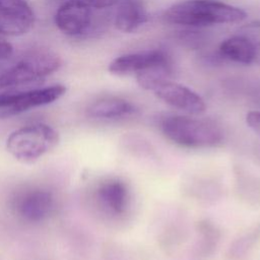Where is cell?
<instances>
[{"label":"cell","mask_w":260,"mask_h":260,"mask_svg":"<svg viewBox=\"0 0 260 260\" xmlns=\"http://www.w3.org/2000/svg\"><path fill=\"white\" fill-rule=\"evenodd\" d=\"M247 17L243 9L215 0H185L169 8L162 14L165 21L185 26H209L241 22Z\"/></svg>","instance_id":"obj_1"},{"label":"cell","mask_w":260,"mask_h":260,"mask_svg":"<svg viewBox=\"0 0 260 260\" xmlns=\"http://www.w3.org/2000/svg\"><path fill=\"white\" fill-rule=\"evenodd\" d=\"M164 136L187 148L213 147L221 143L223 134L212 122L182 115H169L160 121Z\"/></svg>","instance_id":"obj_2"},{"label":"cell","mask_w":260,"mask_h":260,"mask_svg":"<svg viewBox=\"0 0 260 260\" xmlns=\"http://www.w3.org/2000/svg\"><path fill=\"white\" fill-rule=\"evenodd\" d=\"M58 142L59 134L53 127L36 123L11 132L6 140V148L17 160L31 162L52 150Z\"/></svg>","instance_id":"obj_3"},{"label":"cell","mask_w":260,"mask_h":260,"mask_svg":"<svg viewBox=\"0 0 260 260\" xmlns=\"http://www.w3.org/2000/svg\"><path fill=\"white\" fill-rule=\"evenodd\" d=\"M60 66L61 59L54 52L45 49L30 51L17 63L0 71V89L34 83L52 74Z\"/></svg>","instance_id":"obj_4"},{"label":"cell","mask_w":260,"mask_h":260,"mask_svg":"<svg viewBox=\"0 0 260 260\" xmlns=\"http://www.w3.org/2000/svg\"><path fill=\"white\" fill-rule=\"evenodd\" d=\"M66 87L55 84L28 90H9L0 92V118H9L30 109L49 105L59 100Z\"/></svg>","instance_id":"obj_5"},{"label":"cell","mask_w":260,"mask_h":260,"mask_svg":"<svg viewBox=\"0 0 260 260\" xmlns=\"http://www.w3.org/2000/svg\"><path fill=\"white\" fill-rule=\"evenodd\" d=\"M10 205L18 218L26 222L37 223L51 215L55 207V197L46 188L25 187L12 196Z\"/></svg>","instance_id":"obj_6"},{"label":"cell","mask_w":260,"mask_h":260,"mask_svg":"<svg viewBox=\"0 0 260 260\" xmlns=\"http://www.w3.org/2000/svg\"><path fill=\"white\" fill-rule=\"evenodd\" d=\"M155 68H172L171 57L162 49L124 54L109 64V71L116 75H137Z\"/></svg>","instance_id":"obj_7"},{"label":"cell","mask_w":260,"mask_h":260,"mask_svg":"<svg viewBox=\"0 0 260 260\" xmlns=\"http://www.w3.org/2000/svg\"><path fill=\"white\" fill-rule=\"evenodd\" d=\"M151 91L167 105L191 115H199L205 112L204 100L191 88L174 82L170 78L156 82Z\"/></svg>","instance_id":"obj_8"},{"label":"cell","mask_w":260,"mask_h":260,"mask_svg":"<svg viewBox=\"0 0 260 260\" xmlns=\"http://www.w3.org/2000/svg\"><path fill=\"white\" fill-rule=\"evenodd\" d=\"M92 7L79 0H65L55 13V24L63 34L82 36L91 27Z\"/></svg>","instance_id":"obj_9"},{"label":"cell","mask_w":260,"mask_h":260,"mask_svg":"<svg viewBox=\"0 0 260 260\" xmlns=\"http://www.w3.org/2000/svg\"><path fill=\"white\" fill-rule=\"evenodd\" d=\"M34 22V11L25 0H0V36H22Z\"/></svg>","instance_id":"obj_10"},{"label":"cell","mask_w":260,"mask_h":260,"mask_svg":"<svg viewBox=\"0 0 260 260\" xmlns=\"http://www.w3.org/2000/svg\"><path fill=\"white\" fill-rule=\"evenodd\" d=\"M98 206L108 215L122 216L130 206V191L125 182L119 179H107L94 190Z\"/></svg>","instance_id":"obj_11"},{"label":"cell","mask_w":260,"mask_h":260,"mask_svg":"<svg viewBox=\"0 0 260 260\" xmlns=\"http://www.w3.org/2000/svg\"><path fill=\"white\" fill-rule=\"evenodd\" d=\"M220 57L239 64L255 63L260 56V46L244 36H234L221 42L218 48Z\"/></svg>","instance_id":"obj_12"},{"label":"cell","mask_w":260,"mask_h":260,"mask_svg":"<svg viewBox=\"0 0 260 260\" xmlns=\"http://www.w3.org/2000/svg\"><path fill=\"white\" fill-rule=\"evenodd\" d=\"M148 19L143 0H119L115 12V25L123 32H133Z\"/></svg>","instance_id":"obj_13"},{"label":"cell","mask_w":260,"mask_h":260,"mask_svg":"<svg viewBox=\"0 0 260 260\" xmlns=\"http://www.w3.org/2000/svg\"><path fill=\"white\" fill-rule=\"evenodd\" d=\"M135 112V107L127 100L117 96L102 98L90 104L86 113L90 118L113 120L127 117Z\"/></svg>","instance_id":"obj_14"},{"label":"cell","mask_w":260,"mask_h":260,"mask_svg":"<svg viewBox=\"0 0 260 260\" xmlns=\"http://www.w3.org/2000/svg\"><path fill=\"white\" fill-rule=\"evenodd\" d=\"M260 241V223L254 225L245 234L240 236L233 242L229 249V257L234 260H239L247 256L255 245Z\"/></svg>","instance_id":"obj_15"},{"label":"cell","mask_w":260,"mask_h":260,"mask_svg":"<svg viewBox=\"0 0 260 260\" xmlns=\"http://www.w3.org/2000/svg\"><path fill=\"white\" fill-rule=\"evenodd\" d=\"M198 233H200L201 238L197 246V255L198 257H206L210 255L216 247L219 239V234L216 229L207 221L200 222Z\"/></svg>","instance_id":"obj_16"},{"label":"cell","mask_w":260,"mask_h":260,"mask_svg":"<svg viewBox=\"0 0 260 260\" xmlns=\"http://www.w3.org/2000/svg\"><path fill=\"white\" fill-rule=\"evenodd\" d=\"M239 176V192L243 195H245V198L250 199L253 195L254 201L257 202L258 197L260 195L259 188L257 186L256 179L253 177H248V176H242V174L238 175Z\"/></svg>","instance_id":"obj_17"},{"label":"cell","mask_w":260,"mask_h":260,"mask_svg":"<svg viewBox=\"0 0 260 260\" xmlns=\"http://www.w3.org/2000/svg\"><path fill=\"white\" fill-rule=\"evenodd\" d=\"M246 123L248 127L260 136V112L250 111L246 115Z\"/></svg>","instance_id":"obj_18"},{"label":"cell","mask_w":260,"mask_h":260,"mask_svg":"<svg viewBox=\"0 0 260 260\" xmlns=\"http://www.w3.org/2000/svg\"><path fill=\"white\" fill-rule=\"evenodd\" d=\"M13 48L11 44L0 37V60L7 59L12 55Z\"/></svg>","instance_id":"obj_19"}]
</instances>
